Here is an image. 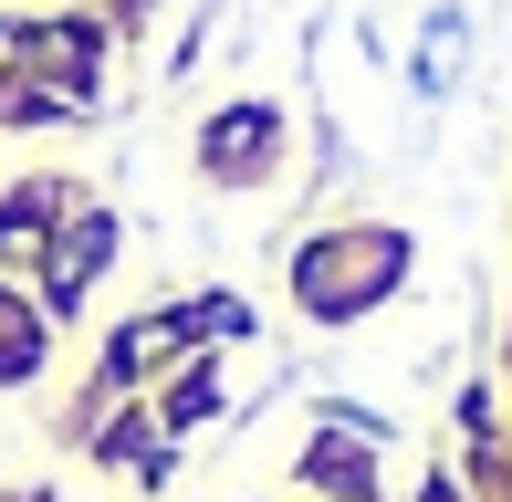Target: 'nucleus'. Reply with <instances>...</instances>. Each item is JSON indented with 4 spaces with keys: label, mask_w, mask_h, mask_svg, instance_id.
Returning a JSON list of instances; mask_svg holds the SVG:
<instances>
[{
    "label": "nucleus",
    "mask_w": 512,
    "mask_h": 502,
    "mask_svg": "<svg viewBox=\"0 0 512 502\" xmlns=\"http://www.w3.org/2000/svg\"><path fill=\"white\" fill-rule=\"evenodd\" d=\"M178 346H189V314H147V325H126V335H115V356H105V367H115V377H147L157 356H178Z\"/></svg>",
    "instance_id": "obj_3"
},
{
    "label": "nucleus",
    "mask_w": 512,
    "mask_h": 502,
    "mask_svg": "<svg viewBox=\"0 0 512 502\" xmlns=\"http://www.w3.org/2000/svg\"><path fill=\"white\" fill-rule=\"evenodd\" d=\"M209 408H220V377L189 367V377H178V398H168V419H209Z\"/></svg>",
    "instance_id": "obj_7"
},
{
    "label": "nucleus",
    "mask_w": 512,
    "mask_h": 502,
    "mask_svg": "<svg viewBox=\"0 0 512 502\" xmlns=\"http://www.w3.org/2000/svg\"><path fill=\"white\" fill-rule=\"evenodd\" d=\"M105 251H115V220H105V210H84L74 231H63V251H53V304H74V293L95 283V262H105Z\"/></svg>",
    "instance_id": "obj_2"
},
{
    "label": "nucleus",
    "mask_w": 512,
    "mask_h": 502,
    "mask_svg": "<svg viewBox=\"0 0 512 502\" xmlns=\"http://www.w3.org/2000/svg\"><path fill=\"white\" fill-rule=\"evenodd\" d=\"M42 210H53V199H42V189L0 199V251H11V262H21V251H42Z\"/></svg>",
    "instance_id": "obj_5"
},
{
    "label": "nucleus",
    "mask_w": 512,
    "mask_h": 502,
    "mask_svg": "<svg viewBox=\"0 0 512 502\" xmlns=\"http://www.w3.org/2000/svg\"><path fill=\"white\" fill-rule=\"evenodd\" d=\"M32 356H42V335H32V325H0V377H21Z\"/></svg>",
    "instance_id": "obj_8"
},
{
    "label": "nucleus",
    "mask_w": 512,
    "mask_h": 502,
    "mask_svg": "<svg viewBox=\"0 0 512 502\" xmlns=\"http://www.w3.org/2000/svg\"><path fill=\"white\" fill-rule=\"evenodd\" d=\"M387 283H398V241H314L304 251V304L314 314H345Z\"/></svg>",
    "instance_id": "obj_1"
},
{
    "label": "nucleus",
    "mask_w": 512,
    "mask_h": 502,
    "mask_svg": "<svg viewBox=\"0 0 512 502\" xmlns=\"http://www.w3.org/2000/svg\"><path fill=\"white\" fill-rule=\"evenodd\" d=\"M262 136H272V116H262V105H241V116H220V126H209V168H220V178H241L251 157H262Z\"/></svg>",
    "instance_id": "obj_4"
},
{
    "label": "nucleus",
    "mask_w": 512,
    "mask_h": 502,
    "mask_svg": "<svg viewBox=\"0 0 512 502\" xmlns=\"http://www.w3.org/2000/svg\"><path fill=\"white\" fill-rule=\"evenodd\" d=\"M314 482H324V492H366V440H356V450L324 440V450H314Z\"/></svg>",
    "instance_id": "obj_6"
}]
</instances>
